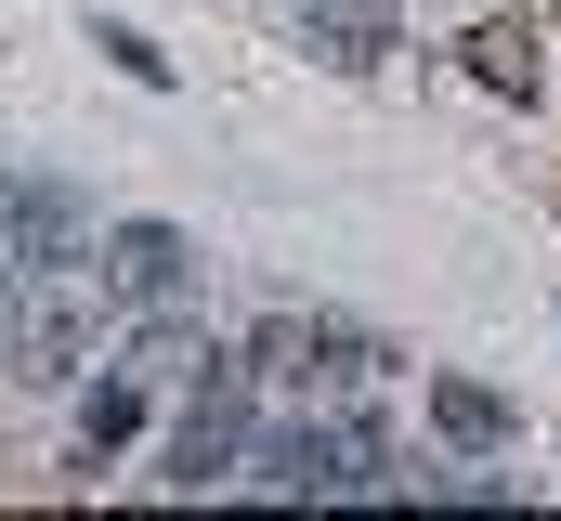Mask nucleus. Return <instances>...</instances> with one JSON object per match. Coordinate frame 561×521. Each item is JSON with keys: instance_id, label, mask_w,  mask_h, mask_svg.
<instances>
[{"instance_id": "f257e3e1", "label": "nucleus", "mask_w": 561, "mask_h": 521, "mask_svg": "<svg viewBox=\"0 0 561 521\" xmlns=\"http://www.w3.org/2000/svg\"><path fill=\"white\" fill-rule=\"evenodd\" d=\"M249 391H262V379H249L236 352L209 366V404H196V417L170 430V483H183V496H209L222 470H249Z\"/></svg>"}, {"instance_id": "f03ea898", "label": "nucleus", "mask_w": 561, "mask_h": 521, "mask_svg": "<svg viewBox=\"0 0 561 521\" xmlns=\"http://www.w3.org/2000/svg\"><path fill=\"white\" fill-rule=\"evenodd\" d=\"M249 483H275V496H340V417H275V430H249Z\"/></svg>"}, {"instance_id": "7ed1b4c3", "label": "nucleus", "mask_w": 561, "mask_h": 521, "mask_svg": "<svg viewBox=\"0 0 561 521\" xmlns=\"http://www.w3.org/2000/svg\"><path fill=\"white\" fill-rule=\"evenodd\" d=\"M92 260H105L118 300H183V260H196V248H183V222H105Z\"/></svg>"}, {"instance_id": "20e7f679", "label": "nucleus", "mask_w": 561, "mask_h": 521, "mask_svg": "<svg viewBox=\"0 0 561 521\" xmlns=\"http://www.w3.org/2000/svg\"><path fill=\"white\" fill-rule=\"evenodd\" d=\"M457 53H470V79H483V92H510V105H536V92H549V66H536V26H523V13H483Z\"/></svg>"}, {"instance_id": "39448f33", "label": "nucleus", "mask_w": 561, "mask_h": 521, "mask_svg": "<svg viewBox=\"0 0 561 521\" xmlns=\"http://www.w3.org/2000/svg\"><path fill=\"white\" fill-rule=\"evenodd\" d=\"M431 430H444L457 456H510V443H523V417H510L483 379H431Z\"/></svg>"}, {"instance_id": "423d86ee", "label": "nucleus", "mask_w": 561, "mask_h": 521, "mask_svg": "<svg viewBox=\"0 0 561 521\" xmlns=\"http://www.w3.org/2000/svg\"><path fill=\"white\" fill-rule=\"evenodd\" d=\"M118 366H131L144 391H170V379H209V366H222V339H209L196 313H157V326H144V339L118 352Z\"/></svg>"}, {"instance_id": "0eeeda50", "label": "nucleus", "mask_w": 561, "mask_h": 521, "mask_svg": "<svg viewBox=\"0 0 561 521\" xmlns=\"http://www.w3.org/2000/svg\"><path fill=\"white\" fill-rule=\"evenodd\" d=\"M236 366H249V379H262V391H300V379H313V366H327V339H313L300 313H275V326H262V339H249Z\"/></svg>"}, {"instance_id": "6e6552de", "label": "nucleus", "mask_w": 561, "mask_h": 521, "mask_svg": "<svg viewBox=\"0 0 561 521\" xmlns=\"http://www.w3.org/2000/svg\"><path fill=\"white\" fill-rule=\"evenodd\" d=\"M131 430H144V379H105L92 404H79V456H92V470H105V456H118Z\"/></svg>"}, {"instance_id": "1a4fd4ad", "label": "nucleus", "mask_w": 561, "mask_h": 521, "mask_svg": "<svg viewBox=\"0 0 561 521\" xmlns=\"http://www.w3.org/2000/svg\"><path fill=\"white\" fill-rule=\"evenodd\" d=\"M392 483V430L379 417H340V496H379Z\"/></svg>"}, {"instance_id": "9d476101", "label": "nucleus", "mask_w": 561, "mask_h": 521, "mask_svg": "<svg viewBox=\"0 0 561 521\" xmlns=\"http://www.w3.org/2000/svg\"><path fill=\"white\" fill-rule=\"evenodd\" d=\"M105 66H118V79H144V92H170V53H157V39H131V26H105Z\"/></svg>"}]
</instances>
